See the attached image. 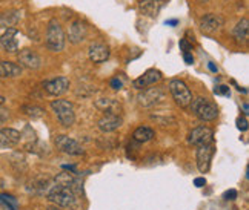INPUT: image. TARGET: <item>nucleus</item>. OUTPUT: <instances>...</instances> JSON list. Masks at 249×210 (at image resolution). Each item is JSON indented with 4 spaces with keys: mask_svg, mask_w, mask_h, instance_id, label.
<instances>
[{
    "mask_svg": "<svg viewBox=\"0 0 249 210\" xmlns=\"http://www.w3.org/2000/svg\"><path fill=\"white\" fill-rule=\"evenodd\" d=\"M46 199L57 207L63 209H74L77 204V196L71 187H65L60 184H51V187L46 192Z\"/></svg>",
    "mask_w": 249,
    "mask_h": 210,
    "instance_id": "1",
    "label": "nucleus"
},
{
    "mask_svg": "<svg viewBox=\"0 0 249 210\" xmlns=\"http://www.w3.org/2000/svg\"><path fill=\"white\" fill-rule=\"evenodd\" d=\"M66 37L62 25L57 22V18H51L46 28V37H45V45L51 52H60L65 49Z\"/></svg>",
    "mask_w": 249,
    "mask_h": 210,
    "instance_id": "2",
    "label": "nucleus"
},
{
    "mask_svg": "<svg viewBox=\"0 0 249 210\" xmlns=\"http://www.w3.org/2000/svg\"><path fill=\"white\" fill-rule=\"evenodd\" d=\"M189 106L194 115L202 121H214L218 117L217 104L214 101H211L209 98H203V97L193 98Z\"/></svg>",
    "mask_w": 249,
    "mask_h": 210,
    "instance_id": "3",
    "label": "nucleus"
},
{
    "mask_svg": "<svg viewBox=\"0 0 249 210\" xmlns=\"http://www.w3.org/2000/svg\"><path fill=\"white\" fill-rule=\"evenodd\" d=\"M51 109L55 113L57 120L60 121V125L63 128H71L75 123V111H74V104L70 100H62L57 98L51 101Z\"/></svg>",
    "mask_w": 249,
    "mask_h": 210,
    "instance_id": "4",
    "label": "nucleus"
},
{
    "mask_svg": "<svg viewBox=\"0 0 249 210\" xmlns=\"http://www.w3.org/2000/svg\"><path fill=\"white\" fill-rule=\"evenodd\" d=\"M169 92L172 95L174 101L178 104L180 108H189L191 101H193V92L188 88V84L183 80L174 79L169 81Z\"/></svg>",
    "mask_w": 249,
    "mask_h": 210,
    "instance_id": "5",
    "label": "nucleus"
},
{
    "mask_svg": "<svg viewBox=\"0 0 249 210\" xmlns=\"http://www.w3.org/2000/svg\"><path fill=\"white\" fill-rule=\"evenodd\" d=\"M54 146L57 150H60L62 154L70 157H82L85 155V149L77 140H74L68 135H57L54 138Z\"/></svg>",
    "mask_w": 249,
    "mask_h": 210,
    "instance_id": "6",
    "label": "nucleus"
},
{
    "mask_svg": "<svg viewBox=\"0 0 249 210\" xmlns=\"http://www.w3.org/2000/svg\"><path fill=\"white\" fill-rule=\"evenodd\" d=\"M214 140V130L208 128V126H198L194 128L189 132L188 135V145L191 146H205V145H211Z\"/></svg>",
    "mask_w": 249,
    "mask_h": 210,
    "instance_id": "7",
    "label": "nucleus"
},
{
    "mask_svg": "<svg viewBox=\"0 0 249 210\" xmlns=\"http://www.w3.org/2000/svg\"><path fill=\"white\" fill-rule=\"evenodd\" d=\"M198 26L206 34H215L225 26V17L222 14H214V13L205 14L200 17Z\"/></svg>",
    "mask_w": 249,
    "mask_h": 210,
    "instance_id": "8",
    "label": "nucleus"
},
{
    "mask_svg": "<svg viewBox=\"0 0 249 210\" xmlns=\"http://www.w3.org/2000/svg\"><path fill=\"white\" fill-rule=\"evenodd\" d=\"M215 154V146L211 143V145H205V146H198L197 147V154H196V163H197V169L200 174H206V172L211 169V161H213V157Z\"/></svg>",
    "mask_w": 249,
    "mask_h": 210,
    "instance_id": "9",
    "label": "nucleus"
},
{
    "mask_svg": "<svg viewBox=\"0 0 249 210\" xmlns=\"http://www.w3.org/2000/svg\"><path fill=\"white\" fill-rule=\"evenodd\" d=\"M165 98V89L163 88H149L143 89L139 94V104L143 108H154L156 104L161 103Z\"/></svg>",
    "mask_w": 249,
    "mask_h": 210,
    "instance_id": "10",
    "label": "nucleus"
},
{
    "mask_svg": "<svg viewBox=\"0 0 249 210\" xmlns=\"http://www.w3.org/2000/svg\"><path fill=\"white\" fill-rule=\"evenodd\" d=\"M17 62H18V65L22 66V68L31 69V71L39 69L42 66L40 55L37 54L36 51L30 49V48H25V49H22L20 52H17Z\"/></svg>",
    "mask_w": 249,
    "mask_h": 210,
    "instance_id": "11",
    "label": "nucleus"
},
{
    "mask_svg": "<svg viewBox=\"0 0 249 210\" xmlns=\"http://www.w3.org/2000/svg\"><path fill=\"white\" fill-rule=\"evenodd\" d=\"M70 84H71V81L68 77H57L53 80L43 81L42 86L48 95H51V97H60L62 94H65L70 89Z\"/></svg>",
    "mask_w": 249,
    "mask_h": 210,
    "instance_id": "12",
    "label": "nucleus"
},
{
    "mask_svg": "<svg viewBox=\"0 0 249 210\" xmlns=\"http://www.w3.org/2000/svg\"><path fill=\"white\" fill-rule=\"evenodd\" d=\"M161 79H163V74H161L160 71H157V69H148L145 74L140 75L139 79H136V80L132 81V86L136 89H139V91H143V89L149 88V86L159 83Z\"/></svg>",
    "mask_w": 249,
    "mask_h": 210,
    "instance_id": "13",
    "label": "nucleus"
},
{
    "mask_svg": "<svg viewBox=\"0 0 249 210\" xmlns=\"http://www.w3.org/2000/svg\"><path fill=\"white\" fill-rule=\"evenodd\" d=\"M18 31L16 28H8V30L0 35V46L8 54H16L18 51Z\"/></svg>",
    "mask_w": 249,
    "mask_h": 210,
    "instance_id": "14",
    "label": "nucleus"
},
{
    "mask_svg": "<svg viewBox=\"0 0 249 210\" xmlns=\"http://www.w3.org/2000/svg\"><path fill=\"white\" fill-rule=\"evenodd\" d=\"M123 125V118L119 113H105V115L97 121V128L103 133H109L117 130Z\"/></svg>",
    "mask_w": 249,
    "mask_h": 210,
    "instance_id": "15",
    "label": "nucleus"
},
{
    "mask_svg": "<svg viewBox=\"0 0 249 210\" xmlns=\"http://www.w3.org/2000/svg\"><path fill=\"white\" fill-rule=\"evenodd\" d=\"M111 55V51L109 48L105 45V43H100V42H95V43H91V46L88 48V57L92 63H103L109 59Z\"/></svg>",
    "mask_w": 249,
    "mask_h": 210,
    "instance_id": "16",
    "label": "nucleus"
},
{
    "mask_svg": "<svg viewBox=\"0 0 249 210\" xmlns=\"http://www.w3.org/2000/svg\"><path fill=\"white\" fill-rule=\"evenodd\" d=\"M22 140V133L11 129V128H3L0 129V149H9L16 147Z\"/></svg>",
    "mask_w": 249,
    "mask_h": 210,
    "instance_id": "17",
    "label": "nucleus"
},
{
    "mask_svg": "<svg viewBox=\"0 0 249 210\" xmlns=\"http://www.w3.org/2000/svg\"><path fill=\"white\" fill-rule=\"evenodd\" d=\"M86 35H88V26H86L85 22H82V20H74L70 25V30H68L70 43L79 45V43H82L86 39Z\"/></svg>",
    "mask_w": 249,
    "mask_h": 210,
    "instance_id": "18",
    "label": "nucleus"
},
{
    "mask_svg": "<svg viewBox=\"0 0 249 210\" xmlns=\"http://www.w3.org/2000/svg\"><path fill=\"white\" fill-rule=\"evenodd\" d=\"M163 5H165V0H140L139 9H140V13L143 16L156 18L160 14Z\"/></svg>",
    "mask_w": 249,
    "mask_h": 210,
    "instance_id": "19",
    "label": "nucleus"
},
{
    "mask_svg": "<svg viewBox=\"0 0 249 210\" xmlns=\"http://www.w3.org/2000/svg\"><path fill=\"white\" fill-rule=\"evenodd\" d=\"M23 68L18 63L0 60V79H16L20 77Z\"/></svg>",
    "mask_w": 249,
    "mask_h": 210,
    "instance_id": "20",
    "label": "nucleus"
},
{
    "mask_svg": "<svg viewBox=\"0 0 249 210\" xmlns=\"http://www.w3.org/2000/svg\"><path fill=\"white\" fill-rule=\"evenodd\" d=\"M232 37L237 43L245 45L248 43V37H249V20L248 17H243L242 20H238V23L234 26L232 30Z\"/></svg>",
    "mask_w": 249,
    "mask_h": 210,
    "instance_id": "21",
    "label": "nucleus"
},
{
    "mask_svg": "<svg viewBox=\"0 0 249 210\" xmlns=\"http://www.w3.org/2000/svg\"><path fill=\"white\" fill-rule=\"evenodd\" d=\"M20 17H22L20 11H17V9H11V11L0 14V26L6 28V30L8 28H13L20 22Z\"/></svg>",
    "mask_w": 249,
    "mask_h": 210,
    "instance_id": "22",
    "label": "nucleus"
},
{
    "mask_svg": "<svg viewBox=\"0 0 249 210\" xmlns=\"http://www.w3.org/2000/svg\"><path fill=\"white\" fill-rule=\"evenodd\" d=\"M156 137V132L148 126H140L132 132V140L136 143H148Z\"/></svg>",
    "mask_w": 249,
    "mask_h": 210,
    "instance_id": "23",
    "label": "nucleus"
},
{
    "mask_svg": "<svg viewBox=\"0 0 249 210\" xmlns=\"http://www.w3.org/2000/svg\"><path fill=\"white\" fill-rule=\"evenodd\" d=\"M95 108L103 111V112H108V113H117L116 112V108L119 106L116 100L112 98H100V100H95L94 101Z\"/></svg>",
    "mask_w": 249,
    "mask_h": 210,
    "instance_id": "24",
    "label": "nucleus"
},
{
    "mask_svg": "<svg viewBox=\"0 0 249 210\" xmlns=\"http://www.w3.org/2000/svg\"><path fill=\"white\" fill-rule=\"evenodd\" d=\"M20 111L25 113L26 117H30L33 120H37V118H42L45 115V109L37 106V104H23L20 108Z\"/></svg>",
    "mask_w": 249,
    "mask_h": 210,
    "instance_id": "25",
    "label": "nucleus"
},
{
    "mask_svg": "<svg viewBox=\"0 0 249 210\" xmlns=\"http://www.w3.org/2000/svg\"><path fill=\"white\" fill-rule=\"evenodd\" d=\"M25 149L28 152H33V154H37V155H48L50 154V150H48V146L43 145V143H39V141H34V143H28V145L25 146Z\"/></svg>",
    "mask_w": 249,
    "mask_h": 210,
    "instance_id": "26",
    "label": "nucleus"
},
{
    "mask_svg": "<svg viewBox=\"0 0 249 210\" xmlns=\"http://www.w3.org/2000/svg\"><path fill=\"white\" fill-rule=\"evenodd\" d=\"M75 183V178L71 172H62L55 177V184H60V186H65V187H71L74 186Z\"/></svg>",
    "mask_w": 249,
    "mask_h": 210,
    "instance_id": "27",
    "label": "nucleus"
},
{
    "mask_svg": "<svg viewBox=\"0 0 249 210\" xmlns=\"http://www.w3.org/2000/svg\"><path fill=\"white\" fill-rule=\"evenodd\" d=\"M0 203L3 204V207L6 210H18V201H17V199L13 195L0 194Z\"/></svg>",
    "mask_w": 249,
    "mask_h": 210,
    "instance_id": "28",
    "label": "nucleus"
},
{
    "mask_svg": "<svg viewBox=\"0 0 249 210\" xmlns=\"http://www.w3.org/2000/svg\"><path fill=\"white\" fill-rule=\"evenodd\" d=\"M97 92V89H95V86H91V84H79V88L75 89V95L77 97H91L92 94Z\"/></svg>",
    "mask_w": 249,
    "mask_h": 210,
    "instance_id": "29",
    "label": "nucleus"
},
{
    "mask_svg": "<svg viewBox=\"0 0 249 210\" xmlns=\"http://www.w3.org/2000/svg\"><path fill=\"white\" fill-rule=\"evenodd\" d=\"M154 121H157L159 125H161V126H168V125H172L174 126L176 123H177V120L174 118V117H171V115H168V117H160V115H152L151 117Z\"/></svg>",
    "mask_w": 249,
    "mask_h": 210,
    "instance_id": "30",
    "label": "nucleus"
},
{
    "mask_svg": "<svg viewBox=\"0 0 249 210\" xmlns=\"http://www.w3.org/2000/svg\"><path fill=\"white\" fill-rule=\"evenodd\" d=\"M214 94H217V95H225V97H229V94H231V89H229V86H226V84H218L217 88L214 89Z\"/></svg>",
    "mask_w": 249,
    "mask_h": 210,
    "instance_id": "31",
    "label": "nucleus"
},
{
    "mask_svg": "<svg viewBox=\"0 0 249 210\" xmlns=\"http://www.w3.org/2000/svg\"><path fill=\"white\" fill-rule=\"evenodd\" d=\"M109 86L114 91H120L123 88V79H120L119 75H117V77H114V79L109 80Z\"/></svg>",
    "mask_w": 249,
    "mask_h": 210,
    "instance_id": "32",
    "label": "nucleus"
},
{
    "mask_svg": "<svg viewBox=\"0 0 249 210\" xmlns=\"http://www.w3.org/2000/svg\"><path fill=\"white\" fill-rule=\"evenodd\" d=\"M237 196H238V194H237L235 189H229V190H226V192L223 194V198L226 199V201H234Z\"/></svg>",
    "mask_w": 249,
    "mask_h": 210,
    "instance_id": "33",
    "label": "nucleus"
},
{
    "mask_svg": "<svg viewBox=\"0 0 249 210\" xmlns=\"http://www.w3.org/2000/svg\"><path fill=\"white\" fill-rule=\"evenodd\" d=\"M237 129L242 130V132H246L248 130V120H246V117L237 118Z\"/></svg>",
    "mask_w": 249,
    "mask_h": 210,
    "instance_id": "34",
    "label": "nucleus"
},
{
    "mask_svg": "<svg viewBox=\"0 0 249 210\" xmlns=\"http://www.w3.org/2000/svg\"><path fill=\"white\" fill-rule=\"evenodd\" d=\"M8 118H9V111L6 108H3L2 104H0V123L8 121Z\"/></svg>",
    "mask_w": 249,
    "mask_h": 210,
    "instance_id": "35",
    "label": "nucleus"
},
{
    "mask_svg": "<svg viewBox=\"0 0 249 210\" xmlns=\"http://www.w3.org/2000/svg\"><path fill=\"white\" fill-rule=\"evenodd\" d=\"M180 49L183 51V54H185V52H191V49H193V46H191V45L188 43L186 39H181V40H180Z\"/></svg>",
    "mask_w": 249,
    "mask_h": 210,
    "instance_id": "36",
    "label": "nucleus"
},
{
    "mask_svg": "<svg viewBox=\"0 0 249 210\" xmlns=\"http://www.w3.org/2000/svg\"><path fill=\"white\" fill-rule=\"evenodd\" d=\"M194 186H196V187H198V189L205 187V186H206V178H203V177L196 178V179H194Z\"/></svg>",
    "mask_w": 249,
    "mask_h": 210,
    "instance_id": "37",
    "label": "nucleus"
},
{
    "mask_svg": "<svg viewBox=\"0 0 249 210\" xmlns=\"http://www.w3.org/2000/svg\"><path fill=\"white\" fill-rule=\"evenodd\" d=\"M183 59H185V63L186 65H193L194 63V55L191 52H185L183 54Z\"/></svg>",
    "mask_w": 249,
    "mask_h": 210,
    "instance_id": "38",
    "label": "nucleus"
},
{
    "mask_svg": "<svg viewBox=\"0 0 249 210\" xmlns=\"http://www.w3.org/2000/svg\"><path fill=\"white\" fill-rule=\"evenodd\" d=\"M208 68H209L211 71H213V72H217V66H215L213 62H209V63H208Z\"/></svg>",
    "mask_w": 249,
    "mask_h": 210,
    "instance_id": "39",
    "label": "nucleus"
},
{
    "mask_svg": "<svg viewBox=\"0 0 249 210\" xmlns=\"http://www.w3.org/2000/svg\"><path fill=\"white\" fill-rule=\"evenodd\" d=\"M178 23V20H176V18H172V20H166V25L168 26H176Z\"/></svg>",
    "mask_w": 249,
    "mask_h": 210,
    "instance_id": "40",
    "label": "nucleus"
},
{
    "mask_svg": "<svg viewBox=\"0 0 249 210\" xmlns=\"http://www.w3.org/2000/svg\"><path fill=\"white\" fill-rule=\"evenodd\" d=\"M243 113H245V115H248V103L246 101L243 103Z\"/></svg>",
    "mask_w": 249,
    "mask_h": 210,
    "instance_id": "41",
    "label": "nucleus"
},
{
    "mask_svg": "<svg viewBox=\"0 0 249 210\" xmlns=\"http://www.w3.org/2000/svg\"><path fill=\"white\" fill-rule=\"evenodd\" d=\"M46 210H60V209L57 207V206H50V207H48Z\"/></svg>",
    "mask_w": 249,
    "mask_h": 210,
    "instance_id": "42",
    "label": "nucleus"
},
{
    "mask_svg": "<svg viewBox=\"0 0 249 210\" xmlns=\"http://www.w3.org/2000/svg\"><path fill=\"white\" fill-rule=\"evenodd\" d=\"M5 187V181L2 179V177H0V189H3Z\"/></svg>",
    "mask_w": 249,
    "mask_h": 210,
    "instance_id": "43",
    "label": "nucleus"
},
{
    "mask_svg": "<svg viewBox=\"0 0 249 210\" xmlns=\"http://www.w3.org/2000/svg\"><path fill=\"white\" fill-rule=\"evenodd\" d=\"M5 100H6V98H5V97H2V95H0V104H3V103H5Z\"/></svg>",
    "mask_w": 249,
    "mask_h": 210,
    "instance_id": "44",
    "label": "nucleus"
},
{
    "mask_svg": "<svg viewBox=\"0 0 249 210\" xmlns=\"http://www.w3.org/2000/svg\"><path fill=\"white\" fill-rule=\"evenodd\" d=\"M0 210H6V209H5V207H3V209H0Z\"/></svg>",
    "mask_w": 249,
    "mask_h": 210,
    "instance_id": "45",
    "label": "nucleus"
}]
</instances>
